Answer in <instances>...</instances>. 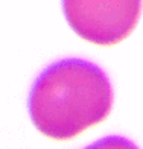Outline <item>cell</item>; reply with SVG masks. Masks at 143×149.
I'll return each mask as SVG.
<instances>
[{
    "mask_svg": "<svg viewBox=\"0 0 143 149\" xmlns=\"http://www.w3.org/2000/svg\"><path fill=\"white\" fill-rule=\"evenodd\" d=\"M113 107V88L99 65L79 58L52 63L33 81L28 110L37 130L69 140L104 120Z\"/></svg>",
    "mask_w": 143,
    "mask_h": 149,
    "instance_id": "1",
    "label": "cell"
},
{
    "mask_svg": "<svg viewBox=\"0 0 143 149\" xmlns=\"http://www.w3.org/2000/svg\"><path fill=\"white\" fill-rule=\"evenodd\" d=\"M84 149H139V148L125 137L108 135V137H104L98 141H94V143H91L90 146H87Z\"/></svg>",
    "mask_w": 143,
    "mask_h": 149,
    "instance_id": "3",
    "label": "cell"
},
{
    "mask_svg": "<svg viewBox=\"0 0 143 149\" xmlns=\"http://www.w3.org/2000/svg\"><path fill=\"white\" fill-rule=\"evenodd\" d=\"M64 15L81 38L98 46H113L137 24L142 2L135 0H67Z\"/></svg>",
    "mask_w": 143,
    "mask_h": 149,
    "instance_id": "2",
    "label": "cell"
}]
</instances>
